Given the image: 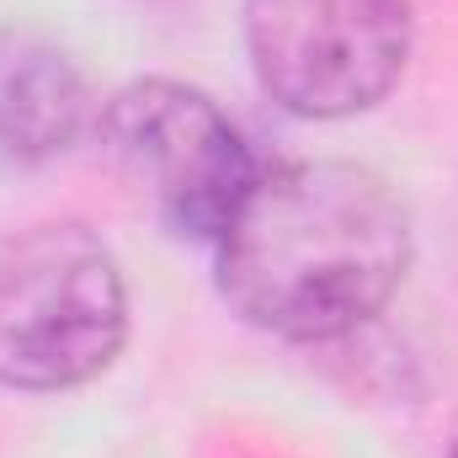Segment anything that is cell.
<instances>
[{"instance_id":"277c9868","label":"cell","mask_w":458,"mask_h":458,"mask_svg":"<svg viewBox=\"0 0 458 458\" xmlns=\"http://www.w3.org/2000/svg\"><path fill=\"white\" fill-rule=\"evenodd\" d=\"M411 0H245L261 91L315 123L384 102L411 59Z\"/></svg>"},{"instance_id":"3957f363","label":"cell","mask_w":458,"mask_h":458,"mask_svg":"<svg viewBox=\"0 0 458 458\" xmlns=\"http://www.w3.org/2000/svg\"><path fill=\"white\" fill-rule=\"evenodd\" d=\"M102 149L171 234L219 240L256 182V155L229 113L182 81H133L102 107Z\"/></svg>"},{"instance_id":"7a4b0ae2","label":"cell","mask_w":458,"mask_h":458,"mask_svg":"<svg viewBox=\"0 0 458 458\" xmlns=\"http://www.w3.org/2000/svg\"><path fill=\"white\" fill-rule=\"evenodd\" d=\"M128 336L123 267L70 219L0 234V389L54 394L97 378Z\"/></svg>"},{"instance_id":"8992f818","label":"cell","mask_w":458,"mask_h":458,"mask_svg":"<svg viewBox=\"0 0 458 458\" xmlns=\"http://www.w3.org/2000/svg\"><path fill=\"white\" fill-rule=\"evenodd\" d=\"M454 458H458V448H454Z\"/></svg>"},{"instance_id":"5b68a950","label":"cell","mask_w":458,"mask_h":458,"mask_svg":"<svg viewBox=\"0 0 458 458\" xmlns=\"http://www.w3.org/2000/svg\"><path fill=\"white\" fill-rule=\"evenodd\" d=\"M91 123L81 64L27 27H0V171L59 160Z\"/></svg>"},{"instance_id":"6da1fadb","label":"cell","mask_w":458,"mask_h":458,"mask_svg":"<svg viewBox=\"0 0 458 458\" xmlns=\"http://www.w3.org/2000/svg\"><path fill=\"white\" fill-rule=\"evenodd\" d=\"M214 250L240 320L283 342H331L405 283L411 208L357 160H288L256 171Z\"/></svg>"}]
</instances>
